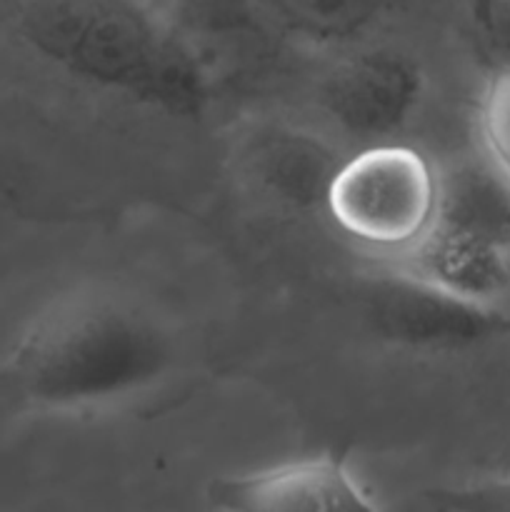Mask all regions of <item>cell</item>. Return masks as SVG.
I'll list each match as a JSON object with an SVG mask.
<instances>
[{"label": "cell", "instance_id": "6da1fadb", "mask_svg": "<svg viewBox=\"0 0 510 512\" xmlns=\"http://www.w3.org/2000/svg\"><path fill=\"white\" fill-rule=\"evenodd\" d=\"M20 30L68 78L150 113L195 120L215 98L203 50L153 0H23Z\"/></svg>", "mask_w": 510, "mask_h": 512}, {"label": "cell", "instance_id": "7a4b0ae2", "mask_svg": "<svg viewBox=\"0 0 510 512\" xmlns=\"http://www.w3.org/2000/svg\"><path fill=\"white\" fill-rule=\"evenodd\" d=\"M178 365L175 333L138 298L85 288L50 305L20 340V395L53 415H100L160 388Z\"/></svg>", "mask_w": 510, "mask_h": 512}, {"label": "cell", "instance_id": "3957f363", "mask_svg": "<svg viewBox=\"0 0 510 512\" xmlns=\"http://www.w3.org/2000/svg\"><path fill=\"white\" fill-rule=\"evenodd\" d=\"M395 268L478 303H498L510 285V183L493 168L440 173L435 210Z\"/></svg>", "mask_w": 510, "mask_h": 512}, {"label": "cell", "instance_id": "277c9868", "mask_svg": "<svg viewBox=\"0 0 510 512\" xmlns=\"http://www.w3.org/2000/svg\"><path fill=\"white\" fill-rule=\"evenodd\" d=\"M438 190L440 173L420 150L373 143L343 160L325 210L350 238L380 250H405L428 225Z\"/></svg>", "mask_w": 510, "mask_h": 512}, {"label": "cell", "instance_id": "5b68a950", "mask_svg": "<svg viewBox=\"0 0 510 512\" xmlns=\"http://www.w3.org/2000/svg\"><path fill=\"white\" fill-rule=\"evenodd\" d=\"M360 303L378 338L410 353H465L510 335L498 303H478L390 265L370 275Z\"/></svg>", "mask_w": 510, "mask_h": 512}, {"label": "cell", "instance_id": "8992f818", "mask_svg": "<svg viewBox=\"0 0 510 512\" xmlns=\"http://www.w3.org/2000/svg\"><path fill=\"white\" fill-rule=\"evenodd\" d=\"M425 98L423 68L393 48H370L345 58L323 85L328 118L350 138L388 143L418 115Z\"/></svg>", "mask_w": 510, "mask_h": 512}, {"label": "cell", "instance_id": "52a82bcc", "mask_svg": "<svg viewBox=\"0 0 510 512\" xmlns=\"http://www.w3.org/2000/svg\"><path fill=\"white\" fill-rule=\"evenodd\" d=\"M218 510L235 512H373L380 503L348 460L338 455L288 460L208 485Z\"/></svg>", "mask_w": 510, "mask_h": 512}, {"label": "cell", "instance_id": "ba28073f", "mask_svg": "<svg viewBox=\"0 0 510 512\" xmlns=\"http://www.w3.org/2000/svg\"><path fill=\"white\" fill-rule=\"evenodd\" d=\"M343 160L323 138L295 128L258 135L250 155L258 183L293 208H325L330 183Z\"/></svg>", "mask_w": 510, "mask_h": 512}, {"label": "cell", "instance_id": "9c48e42d", "mask_svg": "<svg viewBox=\"0 0 510 512\" xmlns=\"http://www.w3.org/2000/svg\"><path fill=\"white\" fill-rule=\"evenodd\" d=\"M270 5L300 33L338 40L373 25L393 0H270Z\"/></svg>", "mask_w": 510, "mask_h": 512}, {"label": "cell", "instance_id": "30bf717a", "mask_svg": "<svg viewBox=\"0 0 510 512\" xmlns=\"http://www.w3.org/2000/svg\"><path fill=\"white\" fill-rule=\"evenodd\" d=\"M478 133L490 168L510 183V68L485 85L478 108Z\"/></svg>", "mask_w": 510, "mask_h": 512}, {"label": "cell", "instance_id": "8fae6325", "mask_svg": "<svg viewBox=\"0 0 510 512\" xmlns=\"http://www.w3.org/2000/svg\"><path fill=\"white\" fill-rule=\"evenodd\" d=\"M435 508L445 510H510V473L483 483L465 485L455 490H440Z\"/></svg>", "mask_w": 510, "mask_h": 512}]
</instances>
